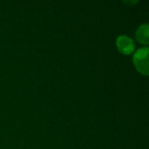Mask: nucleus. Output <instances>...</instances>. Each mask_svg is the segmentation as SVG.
<instances>
[{
	"mask_svg": "<svg viewBox=\"0 0 149 149\" xmlns=\"http://www.w3.org/2000/svg\"><path fill=\"white\" fill-rule=\"evenodd\" d=\"M116 45L119 51L123 54H131L134 51V43L133 39L126 35L118 37Z\"/></svg>",
	"mask_w": 149,
	"mask_h": 149,
	"instance_id": "nucleus-2",
	"label": "nucleus"
},
{
	"mask_svg": "<svg viewBox=\"0 0 149 149\" xmlns=\"http://www.w3.org/2000/svg\"><path fill=\"white\" fill-rule=\"evenodd\" d=\"M149 25L148 24H143L140 25L136 31L135 36L138 42L141 44H143L145 45H148L149 43V35H148Z\"/></svg>",
	"mask_w": 149,
	"mask_h": 149,
	"instance_id": "nucleus-3",
	"label": "nucleus"
},
{
	"mask_svg": "<svg viewBox=\"0 0 149 149\" xmlns=\"http://www.w3.org/2000/svg\"><path fill=\"white\" fill-rule=\"evenodd\" d=\"M148 47L139 49L134 55V64L141 73L148 75Z\"/></svg>",
	"mask_w": 149,
	"mask_h": 149,
	"instance_id": "nucleus-1",
	"label": "nucleus"
}]
</instances>
